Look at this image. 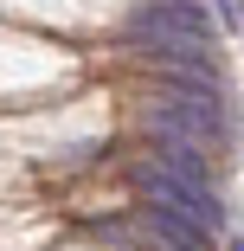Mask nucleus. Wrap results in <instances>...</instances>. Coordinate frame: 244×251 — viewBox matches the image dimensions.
<instances>
[{
	"label": "nucleus",
	"mask_w": 244,
	"mask_h": 251,
	"mask_svg": "<svg viewBox=\"0 0 244 251\" xmlns=\"http://www.w3.org/2000/svg\"><path fill=\"white\" fill-rule=\"evenodd\" d=\"M148 129L155 135H180V142H225L231 123H225V103H219V90H174V97H155L148 103Z\"/></svg>",
	"instance_id": "f257e3e1"
},
{
	"label": "nucleus",
	"mask_w": 244,
	"mask_h": 251,
	"mask_svg": "<svg viewBox=\"0 0 244 251\" xmlns=\"http://www.w3.org/2000/svg\"><path fill=\"white\" fill-rule=\"evenodd\" d=\"M135 193L148 200V206L180 213L186 226H200V232H219V226H225L219 193H212V187H193V180H180V174H167L161 161H135Z\"/></svg>",
	"instance_id": "f03ea898"
},
{
	"label": "nucleus",
	"mask_w": 244,
	"mask_h": 251,
	"mask_svg": "<svg viewBox=\"0 0 244 251\" xmlns=\"http://www.w3.org/2000/svg\"><path fill=\"white\" fill-rule=\"evenodd\" d=\"M155 161L193 187H212V161H206V148L200 142H180V135H155Z\"/></svg>",
	"instance_id": "7ed1b4c3"
},
{
	"label": "nucleus",
	"mask_w": 244,
	"mask_h": 251,
	"mask_svg": "<svg viewBox=\"0 0 244 251\" xmlns=\"http://www.w3.org/2000/svg\"><path fill=\"white\" fill-rule=\"evenodd\" d=\"M141 226H148V238H155L161 251H206V238H212V232L186 226V219L167 213V206H141Z\"/></svg>",
	"instance_id": "20e7f679"
},
{
	"label": "nucleus",
	"mask_w": 244,
	"mask_h": 251,
	"mask_svg": "<svg viewBox=\"0 0 244 251\" xmlns=\"http://www.w3.org/2000/svg\"><path fill=\"white\" fill-rule=\"evenodd\" d=\"M155 7L174 20V26H186V32H200V39H212V13L200 7V0H155Z\"/></svg>",
	"instance_id": "39448f33"
},
{
	"label": "nucleus",
	"mask_w": 244,
	"mask_h": 251,
	"mask_svg": "<svg viewBox=\"0 0 244 251\" xmlns=\"http://www.w3.org/2000/svg\"><path fill=\"white\" fill-rule=\"evenodd\" d=\"M225 251H244V238H231V245H225Z\"/></svg>",
	"instance_id": "423d86ee"
}]
</instances>
